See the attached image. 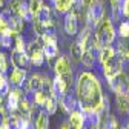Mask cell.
Returning <instances> with one entry per match:
<instances>
[{
    "mask_svg": "<svg viewBox=\"0 0 129 129\" xmlns=\"http://www.w3.org/2000/svg\"><path fill=\"white\" fill-rule=\"evenodd\" d=\"M97 52L95 49H92V48H88V49L85 51V54H83V57H82V63L83 66L86 68V69H92L94 66H95V63L99 61V57H97Z\"/></svg>",
    "mask_w": 129,
    "mask_h": 129,
    "instance_id": "19",
    "label": "cell"
},
{
    "mask_svg": "<svg viewBox=\"0 0 129 129\" xmlns=\"http://www.w3.org/2000/svg\"><path fill=\"white\" fill-rule=\"evenodd\" d=\"M58 108H61V111L66 115H69L74 109H77L78 108V99H77L75 92H68V94L58 97Z\"/></svg>",
    "mask_w": 129,
    "mask_h": 129,
    "instance_id": "13",
    "label": "cell"
},
{
    "mask_svg": "<svg viewBox=\"0 0 129 129\" xmlns=\"http://www.w3.org/2000/svg\"><path fill=\"white\" fill-rule=\"evenodd\" d=\"M118 37H129V20H121L117 28Z\"/></svg>",
    "mask_w": 129,
    "mask_h": 129,
    "instance_id": "29",
    "label": "cell"
},
{
    "mask_svg": "<svg viewBox=\"0 0 129 129\" xmlns=\"http://www.w3.org/2000/svg\"><path fill=\"white\" fill-rule=\"evenodd\" d=\"M75 95L78 99V109L85 114L95 112L99 115L108 114L109 97L103 94L100 78L91 71H82L75 82Z\"/></svg>",
    "mask_w": 129,
    "mask_h": 129,
    "instance_id": "1",
    "label": "cell"
},
{
    "mask_svg": "<svg viewBox=\"0 0 129 129\" xmlns=\"http://www.w3.org/2000/svg\"><path fill=\"white\" fill-rule=\"evenodd\" d=\"M14 37L15 36H11V34L3 32V34L0 36V48H3V49H11V48L14 46Z\"/></svg>",
    "mask_w": 129,
    "mask_h": 129,
    "instance_id": "27",
    "label": "cell"
},
{
    "mask_svg": "<svg viewBox=\"0 0 129 129\" xmlns=\"http://www.w3.org/2000/svg\"><path fill=\"white\" fill-rule=\"evenodd\" d=\"M117 52L124 60H129V37H118L117 40Z\"/></svg>",
    "mask_w": 129,
    "mask_h": 129,
    "instance_id": "21",
    "label": "cell"
},
{
    "mask_svg": "<svg viewBox=\"0 0 129 129\" xmlns=\"http://www.w3.org/2000/svg\"><path fill=\"white\" fill-rule=\"evenodd\" d=\"M11 63H12V66L28 69L31 66L28 51L26 49H19V48H11Z\"/></svg>",
    "mask_w": 129,
    "mask_h": 129,
    "instance_id": "12",
    "label": "cell"
},
{
    "mask_svg": "<svg viewBox=\"0 0 129 129\" xmlns=\"http://www.w3.org/2000/svg\"><path fill=\"white\" fill-rule=\"evenodd\" d=\"M63 31H64V34L69 36V37H75L78 34V31H80V20H78V17L75 15V12L72 9L64 14Z\"/></svg>",
    "mask_w": 129,
    "mask_h": 129,
    "instance_id": "9",
    "label": "cell"
},
{
    "mask_svg": "<svg viewBox=\"0 0 129 129\" xmlns=\"http://www.w3.org/2000/svg\"><path fill=\"white\" fill-rule=\"evenodd\" d=\"M68 121L71 124V129H86V115L82 109H74L68 115Z\"/></svg>",
    "mask_w": 129,
    "mask_h": 129,
    "instance_id": "17",
    "label": "cell"
},
{
    "mask_svg": "<svg viewBox=\"0 0 129 129\" xmlns=\"http://www.w3.org/2000/svg\"><path fill=\"white\" fill-rule=\"evenodd\" d=\"M121 12H123V20H129V0L121 2Z\"/></svg>",
    "mask_w": 129,
    "mask_h": 129,
    "instance_id": "30",
    "label": "cell"
},
{
    "mask_svg": "<svg viewBox=\"0 0 129 129\" xmlns=\"http://www.w3.org/2000/svg\"><path fill=\"white\" fill-rule=\"evenodd\" d=\"M11 57H8V54L5 51H0V72H9V66H11Z\"/></svg>",
    "mask_w": 129,
    "mask_h": 129,
    "instance_id": "26",
    "label": "cell"
},
{
    "mask_svg": "<svg viewBox=\"0 0 129 129\" xmlns=\"http://www.w3.org/2000/svg\"><path fill=\"white\" fill-rule=\"evenodd\" d=\"M74 74L68 72L63 75H54V86H55V94L57 97H61L68 92H72L74 89Z\"/></svg>",
    "mask_w": 129,
    "mask_h": 129,
    "instance_id": "6",
    "label": "cell"
},
{
    "mask_svg": "<svg viewBox=\"0 0 129 129\" xmlns=\"http://www.w3.org/2000/svg\"><path fill=\"white\" fill-rule=\"evenodd\" d=\"M34 123H36V129H49V114L42 108Z\"/></svg>",
    "mask_w": 129,
    "mask_h": 129,
    "instance_id": "24",
    "label": "cell"
},
{
    "mask_svg": "<svg viewBox=\"0 0 129 129\" xmlns=\"http://www.w3.org/2000/svg\"><path fill=\"white\" fill-rule=\"evenodd\" d=\"M3 8H5V6H3V3H2V2H0V9H3Z\"/></svg>",
    "mask_w": 129,
    "mask_h": 129,
    "instance_id": "34",
    "label": "cell"
},
{
    "mask_svg": "<svg viewBox=\"0 0 129 129\" xmlns=\"http://www.w3.org/2000/svg\"><path fill=\"white\" fill-rule=\"evenodd\" d=\"M83 54H85V49L82 48V45H80L77 40H74L71 43V48H69V57H71L72 63H80Z\"/></svg>",
    "mask_w": 129,
    "mask_h": 129,
    "instance_id": "20",
    "label": "cell"
},
{
    "mask_svg": "<svg viewBox=\"0 0 129 129\" xmlns=\"http://www.w3.org/2000/svg\"><path fill=\"white\" fill-rule=\"evenodd\" d=\"M117 48L115 46H112V45H109V46H103L102 49L99 51V63L102 64H106V63H109L111 60H114L115 57H117Z\"/></svg>",
    "mask_w": 129,
    "mask_h": 129,
    "instance_id": "18",
    "label": "cell"
},
{
    "mask_svg": "<svg viewBox=\"0 0 129 129\" xmlns=\"http://www.w3.org/2000/svg\"><path fill=\"white\" fill-rule=\"evenodd\" d=\"M42 45H43V52L46 57V61L49 63L58 55V36L57 32H48V34L40 37Z\"/></svg>",
    "mask_w": 129,
    "mask_h": 129,
    "instance_id": "4",
    "label": "cell"
},
{
    "mask_svg": "<svg viewBox=\"0 0 129 129\" xmlns=\"http://www.w3.org/2000/svg\"><path fill=\"white\" fill-rule=\"evenodd\" d=\"M8 78H9V83H11L12 86H22V88H23L26 78H28V69L12 66V69H11L9 74H8Z\"/></svg>",
    "mask_w": 129,
    "mask_h": 129,
    "instance_id": "16",
    "label": "cell"
},
{
    "mask_svg": "<svg viewBox=\"0 0 129 129\" xmlns=\"http://www.w3.org/2000/svg\"><path fill=\"white\" fill-rule=\"evenodd\" d=\"M28 2H29V11L32 14V19H34L36 15L40 12V9L43 8L45 2H43V0H28Z\"/></svg>",
    "mask_w": 129,
    "mask_h": 129,
    "instance_id": "28",
    "label": "cell"
},
{
    "mask_svg": "<svg viewBox=\"0 0 129 129\" xmlns=\"http://www.w3.org/2000/svg\"><path fill=\"white\" fill-rule=\"evenodd\" d=\"M26 42H28L26 51H28V55H29L31 66L42 68L43 64H45V61H46V57H45V52H43V45H42L40 37L26 39Z\"/></svg>",
    "mask_w": 129,
    "mask_h": 129,
    "instance_id": "3",
    "label": "cell"
},
{
    "mask_svg": "<svg viewBox=\"0 0 129 129\" xmlns=\"http://www.w3.org/2000/svg\"><path fill=\"white\" fill-rule=\"evenodd\" d=\"M58 129H71V124H69V121L68 120H64L60 126H58Z\"/></svg>",
    "mask_w": 129,
    "mask_h": 129,
    "instance_id": "32",
    "label": "cell"
},
{
    "mask_svg": "<svg viewBox=\"0 0 129 129\" xmlns=\"http://www.w3.org/2000/svg\"><path fill=\"white\" fill-rule=\"evenodd\" d=\"M42 108H43L49 115H54L55 112H57V109H58V97L54 95V94H51L49 97H48V100L45 102V105H43Z\"/></svg>",
    "mask_w": 129,
    "mask_h": 129,
    "instance_id": "23",
    "label": "cell"
},
{
    "mask_svg": "<svg viewBox=\"0 0 129 129\" xmlns=\"http://www.w3.org/2000/svg\"><path fill=\"white\" fill-rule=\"evenodd\" d=\"M0 23H2L6 34H11V36L22 34L26 28V22L22 17H19V15L8 6L0 9Z\"/></svg>",
    "mask_w": 129,
    "mask_h": 129,
    "instance_id": "2",
    "label": "cell"
},
{
    "mask_svg": "<svg viewBox=\"0 0 129 129\" xmlns=\"http://www.w3.org/2000/svg\"><path fill=\"white\" fill-rule=\"evenodd\" d=\"M54 72L55 75H63L72 72V60L68 54H60V57H57L55 63H54Z\"/></svg>",
    "mask_w": 129,
    "mask_h": 129,
    "instance_id": "14",
    "label": "cell"
},
{
    "mask_svg": "<svg viewBox=\"0 0 129 129\" xmlns=\"http://www.w3.org/2000/svg\"><path fill=\"white\" fill-rule=\"evenodd\" d=\"M106 17V8H105V3L102 0H95V3L88 9V14H86V22L85 25L91 26L92 29H95L99 26L103 19Z\"/></svg>",
    "mask_w": 129,
    "mask_h": 129,
    "instance_id": "5",
    "label": "cell"
},
{
    "mask_svg": "<svg viewBox=\"0 0 129 129\" xmlns=\"http://www.w3.org/2000/svg\"><path fill=\"white\" fill-rule=\"evenodd\" d=\"M8 117H9V114H6L5 111H2V109H0V127L3 126V123H5V120H6Z\"/></svg>",
    "mask_w": 129,
    "mask_h": 129,
    "instance_id": "31",
    "label": "cell"
},
{
    "mask_svg": "<svg viewBox=\"0 0 129 129\" xmlns=\"http://www.w3.org/2000/svg\"><path fill=\"white\" fill-rule=\"evenodd\" d=\"M11 88H12V85L9 83L8 75L5 72H0V94H2V95H8Z\"/></svg>",
    "mask_w": 129,
    "mask_h": 129,
    "instance_id": "25",
    "label": "cell"
},
{
    "mask_svg": "<svg viewBox=\"0 0 129 129\" xmlns=\"http://www.w3.org/2000/svg\"><path fill=\"white\" fill-rule=\"evenodd\" d=\"M124 58L121 55L117 54V57L114 60H111L109 63L103 64L102 66V74H103V78L106 80V82H111L112 78H114L115 75H118L121 71H123V66H124Z\"/></svg>",
    "mask_w": 129,
    "mask_h": 129,
    "instance_id": "7",
    "label": "cell"
},
{
    "mask_svg": "<svg viewBox=\"0 0 129 129\" xmlns=\"http://www.w3.org/2000/svg\"><path fill=\"white\" fill-rule=\"evenodd\" d=\"M6 6L11 8L26 23H31L32 22V14L29 11V2H26V0H8V5Z\"/></svg>",
    "mask_w": 129,
    "mask_h": 129,
    "instance_id": "8",
    "label": "cell"
},
{
    "mask_svg": "<svg viewBox=\"0 0 129 129\" xmlns=\"http://www.w3.org/2000/svg\"><path fill=\"white\" fill-rule=\"evenodd\" d=\"M3 32H5V29H3V26H2V23H0V36H2V34H3Z\"/></svg>",
    "mask_w": 129,
    "mask_h": 129,
    "instance_id": "33",
    "label": "cell"
},
{
    "mask_svg": "<svg viewBox=\"0 0 129 129\" xmlns=\"http://www.w3.org/2000/svg\"><path fill=\"white\" fill-rule=\"evenodd\" d=\"M26 91L22 86H12L11 91L6 95V109H8V114H12L19 109V103L22 100V97Z\"/></svg>",
    "mask_w": 129,
    "mask_h": 129,
    "instance_id": "10",
    "label": "cell"
},
{
    "mask_svg": "<svg viewBox=\"0 0 129 129\" xmlns=\"http://www.w3.org/2000/svg\"><path fill=\"white\" fill-rule=\"evenodd\" d=\"M43 83H45V75H42L39 72H32L28 75L26 82L23 85V89L26 92H36L43 88Z\"/></svg>",
    "mask_w": 129,
    "mask_h": 129,
    "instance_id": "15",
    "label": "cell"
},
{
    "mask_svg": "<svg viewBox=\"0 0 129 129\" xmlns=\"http://www.w3.org/2000/svg\"><path fill=\"white\" fill-rule=\"evenodd\" d=\"M117 95V106L121 114H129V92H120Z\"/></svg>",
    "mask_w": 129,
    "mask_h": 129,
    "instance_id": "22",
    "label": "cell"
},
{
    "mask_svg": "<svg viewBox=\"0 0 129 129\" xmlns=\"http://www.w3.org/2000/svg\"><path fill=\"white\" fill-rule=\"evenodd\" d=\"M111 91L114 94H120V92H129V75L121 71L118 75H115L114 78L108 82Z\"/></svg>",
    "mask_w": 129,
    "mask_h": 129,
    "instance_id": "11",
    "label": "cell"
}]
</instances>
